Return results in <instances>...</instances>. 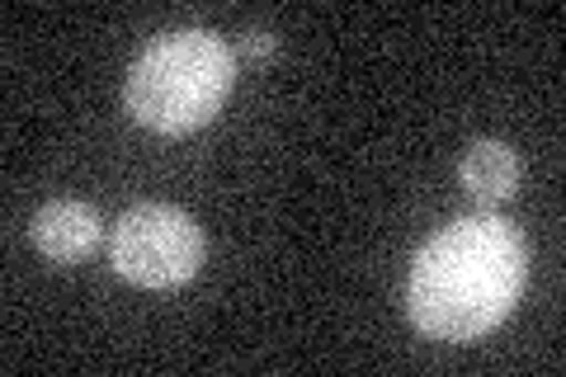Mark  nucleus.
Masks as SVG:
<instances>
[{"instance_id":"obj_1","label":"nucleus","mask_w":566,"mask_h":377,"mask_svg":"<svg viewBox=\"0 0 566 377\" xmlns=\"http://www.w3.org/2000/svg\"><path fill=\"white\" fill-rule=\"evenodd\" d=\"M528 274L524 237L501 218H463L416 255L406 283L411 321L449 345L482 339L510 316Z\"/></svg>"},{"instance_id":"obj_2","label":"nucleus","mask_w":566,"mask_h":377,"mask_svg":"<svg viewBox=\"0 0 566 377\" xmlns=\"http://www.w3.org/2000/svg\"><path fill=\"white\" fill-rule=\"evenodd\" d=\"M237 62L218 33L185 29L156 39L128 71V114L151 133L180 137L218 118L232 90Z\"/></svg>"},{"instance_id":"obj_3","label":"nucleus","mask_w":566,"mask_h":377,"mask_svg":"<svg viewBox=\"0 0 566 377\" xmlns=\"http://www.w3.org/2000/svg\"><path fill=\"white\" fill-rule=\"evenodd\" d=\"M109 260L137 289H180L203 264V231L180 208L142 203L118 218Z\"/></svg>"},{"instance_id":"obj_4","label":"nucleus","mask_w":566,"mask_h":377,"mask_svg":"<svg viewBox=\"0 0 566 377\" xmlns=\"http://www.w3.org/2000/svg\"><path fill=\"white\" fill-rule=\"evenodd\" d=\"M33 245L57 264H76L99 245V212L76 199L48 203L39 218H33Z\"/></svg>"},{"instance_id":"obj_5","label":"nucleus","mask_w":566,"mask_h":377,"mask_svg":"<svg viewBox=\"0 0 566 377\" xmlns=\"http://www.w3.org/2000/svg\"><path fill=\"white\" fill-rule=\"evenodd\" d=\"M463 185L482 203H505L520 185V160L505 142H472V151L463 156Z\"/></svg>"},{"instance_id":"obj_6","label":"nucleus","mask_w":566,"mask_h":377,"mask_svg":"<svg viewBox=\"0 0 566 377\" xmlns=\"http://www.w3.org/2000/svg\"><path fill=\"white\" fill-rule=\"evenodd\" d=\"M270 48H274V43H270V33H251V52H255V57H264Z\"/></svg>"}]
</instances>
